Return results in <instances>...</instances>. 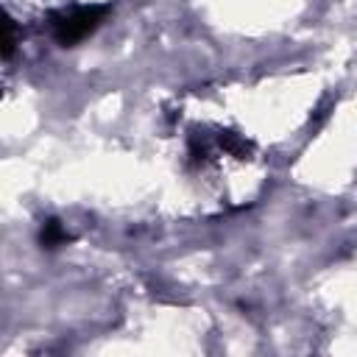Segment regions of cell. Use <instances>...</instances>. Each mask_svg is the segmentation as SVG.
<instances>
[{
    "instance_id": "3957f363",
    "label": "cell",
    "mask_w": 357,
    "mask_h": 357,
    "mask_svg": "<svg viewBox=\"0 0 357 357\" xmlns=\"http://www.w3.org/2000/svg\"><path fill=\"white\" fill-rule=\"evenodd\" d=\"M3 50H6V59H8L11 50H14V22H11V20L6 22V47H3Z\"/></svg>"
},
{
    "instance_id": "7a4b0ae2",
    "label": "cell",
    "mask_w": 357,
    "mask_h": 357,
    "mask_svg": "<svg viewBox=\"0 0 357 357\" xmlns=\"http://www.w3.org/2000/svg\"><path fill=\"white\" fill-rule=\"evenodd\" d=\"M67 240V231L56 223V220H47L45 226H42V243L47 245V248H53V245H59V243H64Z\"/></svg>"
},
{
    "instance_id": "6da1fadb",
    "label": "cell",
    "mask_w": 357,
    "mask_h": 357,
    "mask_svg": "<svg viewBox=\"0 0 357 357\" xmlns=\"http://www.w3.org/2000/svg\"><path fill=\"white\" fill-rule=\"evenodd\" d=\"M106 11L109 6H81L73 11H59L50 17V33L56 36L59 45H73L86 33H92L103 22Z\"/></svg>"
}]
</instances>
